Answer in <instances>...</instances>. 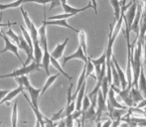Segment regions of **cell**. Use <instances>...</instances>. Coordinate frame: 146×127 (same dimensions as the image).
I'll list each match as a JSON object with an SVG mask.
<instances>
[{
  "instance_id": "cell-21",
  "label": "cell",
  "mask_w": 146,
  "mask_h": 127,
  "mask_svg": "<svg viewBox=\"0 0 146 127\" xmlns=\"http://www.w3.org/2000/svg\"><path fill=\"white\" fill-rule=\"evenodd\" d=\"M13 79H14V81H15L16 83L20 85V87H22L23 89H25L31 85L30 81H29V79H28V77H27V75H18V77H13Z\"/></svg>"
},
{
  "instance_id": "cell-26",
  "label": "cell",
  "mask_w": 146,
  "mask_h": 127,
  "mask_svg": "<svg viewBox=\"0 0 146 127\" xmlns=\"http://www.w3.org/2000/svg\"><path fill=\"white\" fill-rule=\"evenodd\" d=\"M90 61H92V63L94 64V65H102V64H104V63H106V50H104V52L102 53V55L100 57V58H98V59H92V58H90Z\"/></svg>"
},
{
  "instance_id": "cell-9",
  "label": "cell",
  "mask_w": 146,
  "mask_h": 127,
  "mask_svg": "<svg viewBox=\"0 0 146 127\" xmlns=\"http://www.w3.org/2000/svg\"><path fill=\"white\" fill-rule=\"evenodd\" d=\"M26 91H28L30 95V101L32 103L33 106L38 108V99L40 97V93H41V89H35L32 85H29V87L26 89Z\"/></svg>"
},
{
  "instance_id": "cell-23",
  "label": "cell",
  "mask_w": 146,
  "mask_h": 127,
  "mask_svg": "<svg viewBox=\"0 0 146 127\" xmlns=\"http://www.w3.org/2000/svg\"><path fill=\"white\" fill-rule=\"evenodd\" d=\"M51 65H52L53 67H54L55 69H56L60 73H62V75H63L64 77H67V79H69V81H72V77H71V75H69L67 73H66L65 71H64L63 67H62L61 65L59 64L58 60H56V59H54V58H52V57H51Z\"/></svg>"
},
{
  "instance_id": "cell-20",
  "label": "cell",
  "mask_w": 146,
  "mask_h": 127,
  "mask_svg": "<svg viewBox=\"0 0 146 127\" xmlns=\"http://www.w3.org/2000/svg\"><path fill=\"white\" fill-rule=\"evenodd\" d=\"M59 75H60V73H57V75H50V77H49L48 79H47V81H46V83H45L44 87H43V89H41V93H40V95H43L45 93H46L47 91H48V89L51 87V85H53V83H55V81H56V79H58Z\"/></svg>"
},
{
  "instance_id": "cell-25",
  "label": "cell",
  "mask_w": 146,
  "mask_h": 127,
  "mask_svg": "<svg viewBox=\"0 0 146 127\" xmlns=\"http://www.w3.org/2000/svg\"><path fill=\"white\" fill-rule=\"evenodd\" d=\"M17 120H18V111H17V102H15L13 105L11 114V124L13 127L17 126Z\"/></svg>"
},
{
  "instance_id": "cell-42",
  "label": "cell",
  "mask_w": 146,
  "mask_h": 127,
  "mask_svg": "<svg viewBox=\"0 0 146 127\" xmlns=\"http://www.w3.org/2000/svg\"><path fill=\"white\" fill-rule=\"evenodd\" d=\"M137 1H138V0H130L131 3H133V2H137Z\"/></svg>"
},
{
  "instance_id": "cell-5",
  "label": "cell",
  "mask_w": 146,
  "mask_h": 127,
  "mask_svg": "<svg viewBox=\"0 0 146 127\" xmlns=\"http://www.w3.org/2000/svg\"><path fill=\"white\" fill-rule=\"evenodd\" d=\"M75 59L83 61L84 63H87V61H88V55H86L85 53H84L83 49H82V47L80 46V45H79V47H78L77 51H76L74 54L70 55V56H66L65 58L63 59V65L67 64L71 60H75Z\"/></svg>"
},
{
  "instance_id": "cell-13",
  "label": "cell",
  "mask_w": 146,
  "mask_h": 127,
  "mask_svg": "<svg viewBox=\"0 0 146 127\" xmlns=\"http://www.w3.org/2000/svg\"><path fill=\"white\" fill-rule=\"evenodd\" d=\"M50 65H51V54L49 53L48 49L43 50V57L41 61V67L45 69L47 75H50Z\"/></svg>"
},
{
  "instance_id": "cell-31",
  "label": "cell",
  "mask_w": 146,
  "mask_h": 127,
  "mask_svg": "<svg viewBox=\"0 0 146 127\" xmlns=\"http://www.w3.org/2000/svg\"><path fill=\"white\" fill-rule=\"evenodd\" d=\"M65 124L66 126H73L74 125V118L72 116V114H69V115L65 116Z\"/></svg>"
},
{
  "instance_id": "cell-19",
  "label": "cell",
  "mask_w": 146,
  "mask_h": 127,
  "mask_svg": "<svg viewBox=\"0 0 146 127\" xmlns=\"http://www.w3.org/2000/svg\"><path fill=\"white\" fill-rule=\"evenodd\" d=\"M110 4H111L112 8H113L114 12V23L119 19L120 17V12H121V6H120V1L119 0H110Z\"/></svg>"
},
{
  "instance_id": "cell-43",
  "label": "cell",
  "mask_w": 146,
  "mask_h": 127,
  "mask_svg": "<svg viewBox=\"0 0 146 127\" xmlns=\"http://www.w3.org/2000/svg\"><path fill=\"white\" fill-rule=\"evenodd\" d=\"M143 108H144V112H145V114H146V106H145V107H143Z\"/></svg>"
},
{
  "instance_id": "cell-41",
  "label": "cell",
  "mask_w": 146,
  "mask_h": 127,
  "mask_svg": "<svg viewBox=\"0 0 146 127\" xmlns=\"http://www.w3.org/2000/svg\"><path fill=\"white\" fill-rule=\"evenodd\" d=\"M143 42L146 44V33H145V36H144V39H143Z\"/></svg>"
},
{
  "instance_id": "cell-8",
  "label": "cell",
  "mask_w": 146,
  "mask_h": 127,
  "mask_svg": "<svg viewBox=\"0 0 146 127\" xmlns=\"http://www.w3.org/2000/svg\"><path fill=\"white\" fill-rule=\"evenodd\" d=\"M22 93H23L24 97H25V99L27 100V102L29 103L30 107L32 108L33 112H34L35 116H36V119H37V123H36V126H45V122H44V116H43V114L41 113V111L39 110V108L35 107V106L32 105V103H31L30 99L28 98V96L25 95V93H24V91H22Z\"/></svg>"
},
{
  "instance_id": "cell-28",
  "label": "cell",
  "mask_w": 146,
  "mask_h": 127,
  "mask_svg": "<svg viewBox=\"0 0 146 127\" xmlns=\"http://www.w3.org/2000/svg\"><path fill=\"white\" fill-rule=\"evenodd\" d=\"M92 105V101H90V97L88 95L84 96V99H83V102H82V111H86L90 106Z\"/></svg>"
},
{
  "instance_id": "cell-4",
  "label": "cell",
  "mask_w": 146,
  "mask_h": 127,
  "mask_svg": "<svg viewBox=\"0 0 146 127\" xmlns=\"http://www.w3.org/2000/svg\"><path fill=\"white\" fill-rule=\"evenodd\" d=\"M108 110V105H106V100L104 98L102 91L98 93V98H96V121H100V117L102 115V112Z\"/></svg>"
},
{
  "instance_id": "cell-36",
  "label": "cell",
  "mask_w": 146,
  "mask_h": 127,
  "mask_svg": "<svg viewBox=\"0 0 146 127\" xmlns=\"http://www.w3.org/2000/svg\"><path fill=\"white\" fill-rule=\"evenodd\" d=\"M8 93H9V91H8V89H0V100H1L6 95H7Z\"/></svg>"
},
{
  "instance_id": "cell-32",
  "label": "cell",
  "mask_w": 146,
  "mask_h": 127,
  "mask_svg": "<svg viewBox=\"0 0 146 127\" xmlns=\"http://www.w3.org/2000/svg\"><path fill=\"white\" fill-rule=\"evenodd\" d=\"M50 8H49V10H53L55 7H58V6H61V1L60 0H50Z\"/></svg>"
},
{
  "instance_id": "cell-35",
  "label": "cell",
  "mask_w": 146,
  "mask_h": 127,
  "mask_svg": "<svg viewBox=\"0 0 146 127\" xmlns=\"http://www.w3.org/2000/svg\"><path fill=\"white\" fill-rule=\"evenodd\" d=\"M145 106H146V98H143L142 100H140V101L136 104V107H138V108H143V107H145Z\"/></svg>"
},
{
  "instance_id": "cell-30",
  "label": "cell",
  "mask_w": 146,
  "mask_h": 127,
  "mask_svg": "<svg viewBox=\"0 0 146 127\" xmlns=\"http://www.w3.org/2000/svg\"><path fill=\"white\" fill-rule=\"evenodd\" d=\"M24 3H37L41 5H46L50 3V0H24Z\"/></svg>"
},
{
  "instance_id": "cell-27",
  "label": "cell",
  "mask_w": 146,
  "mask_h": 127,
  "mask_svg": "<svg viewBox=\"0 0 146 127\" xmlns=\"http://www.w3.org/2000/svg\"><path fill=\"white\" fill-rule=\"evenodd\" d=\"M5 34L7 35L8 38H9L10 40H12L14 43H16V45H17V46H19V36H17V35L14 33V31L11 29V28H9V30H8L7 32H5Z\"/></svg>"
},
{
  "instance_id": "cell-15",
  "label": "cell",
  "mask_w": 146,
  "mask_h": 127,
  "mask_svg": "<svg viewBox=\"0 0 146 127\" xmlns=\"http://www.w3.org/2000/svg\"><path fill=\"white\" fill-rule=\"evenodd\" d=\"M144 71H145L144 67H143L142 65V67L140 69V75H139V79H138V89L142 93L143 96L146 97V77Z\"/></svg>"
},
{
  "instance_id": "cell-37",
  "label": "cell",
  "mask_w": 146,
  "mask_h": 127,
  "mask_svg": "<svg viewBox=\"0 0 146 127\" xmlns=\"http://www.w3.org/2000/svg\"><path fill=\"white\" fill-rule=\"evenodd\" d=\"M111 122L112 120L111 119H108V120H106L104 123H102V127H108V126H111Z\"/></svg>"
},
{
  "instance_id": "cell-40",
  "label": "cell",
  "mask_w": 146,
  "mask_h": 127,
  "mask_svg": "<svg viewBox=\"0 0 146 127\" xmlns=\"http://www.w3.org/2000/svg\"><path fill=\"white\" fill-rule=\"evenodd\" d=\"M61 1V4H65V3H67V0H60Z\"/></svg>"
},
{
  "instance_id": "cell-1",
  "label": "cell",
  "mask_w": 146,
  "mask_h": 127,
  "mask_svg": "<svg viewBox=\"0 0 146 127\" xmlns=\"http://www.w3.org/2000/svg\"><path fill=\"white\" fill-rule=\"evenodd\" d=\"M41 67V65L35 63L33 61V63L29 64L27 65H22V67L17 69L15 71H13L12 73H8V75H1V79H5V77H15L18 75H29L31 73L34 71H38Z\"/></svg>"
},
{
  "instance_id": "cell-6",
  "label": "cell",
  "mask_w": 146,
  "mask_h": 127,
  "mask_svg": "<svg viewBox=\"0 0 146 127\" xmlns=\"http://www.w3.org/2000/svg\"><path fill=\"white\" fill-rule=\"evenodd\" d=\"M111 62L113 63L114 67H115L116 69V71L117 73H118V77H119V81H120V85H121V89H126L127 87V79H126V75H125V71H123L122 69L120 67V65H119L118 62L116 61L115 57L112 55L111 56Z\"/></svg>"
},
{
  "instance_id": "cell-3",
  "label": "cell",
  "mask_w": 146,
  "mask_h": 127,
  "mask_svg": "<svg viewBox=\"0 0 146 127\" xmlns=\"http://www.w3.org/2000/svg\"><path fill=\"white\" fill-rule=\"evenodd\" d=\"M46 8H44V18H43L42 21V26L38 29V40L39 44H40L41 48L43 50L45 49H48V41H47V24H46Z\"/></svg>"
},
{
  "instance_id": "cell-7",
  "label": "cell",
  "mask_w": 146,
  "mask_h": 127,
  "mask_svg": "<svg viewBox=\"0 0 146 127\" xmlns=\"http://www.w3.org/2000/svg\"><path fill=\"white\" fill-rule=\"evenodd\" d=\"M68 43H69V38L66 39L63 43H59V44H57V46L55 47V49L52 51V53H50L51 57L54 58V59H56V60L61 59L62 57H63L64 51H65V48L67 47Z\"/></svg>"
},
{
  "instance_id": "cell-16",
  "label": "cell",
  "mask_w": 146,
  "mask_h": 127,
  "mask_svg": "<svg viewBox=\"0 0 146 127\" xmlns=\"http://www.w3.org/2000/svg\"><path fill=\"white\" fill-rule=\"evenodd\" d=\"M129 95H130L131 98H132L134 104H137L140 100H142L144 98L142 93L140 91V89L136 87H131L130 91H129Z\"/></svg>"
},
{
  "instance_id": "cell-33",
  "label": "cell",
  "mask_w": 146,
  "mask_h": 127,
  "mask_svg": "<svg viewBox=\"0 0 146 127\" xmlns=\"http://www.w3.org/2000/svg\"><path fill=\"white\" fill-rule=\"evenodd\" d=\"M142 51H143V56L142 57H144V71H146V44L144 42L142 41Z\"/></svg>"
},
{
  "instance_id": "cell-38",
  "label": "cell",
  "mask_w": 146,
  "mask_h": 127,
  "mask_svg": "<svg viewBox=\"0 0 146 127\" xmlns=\"http://www.w3.org/2000/svg\"><path fill=\"white\" fill-rule=\"evenodd\" d=\"M142 6H143V12L146 13V0H143L142 1Z\"/></svg>"
},
{
  "instance_id": "cell-2",
  "label": "cell",
  "mask_w": 146,
  "mask_h": 127,
  "mask_svg": "<svg viewBox=\"0 0 146 127\" xmlns=\"http://www.w3.org/2000/svg\"><path fill=\"white\" fill-rule=\"evenodd\" d=\"M1 32H2V38H3L4 40V43H5V47H4V49L2 51H0V54H3V53H6V52H11L13 53L14 55H15L16 57L18 58V60L21 62L22 65H23L24 62L22 61L21 57H20L19 55V52H18V48H17V45L13 44V43L11 42V40H10L9 38H8V36L5 34V31H3V30L1 29Z\"/></svg>"
},
{
  "instance_id": "cell-11",
  "label": "cell",
  "mask_w": 146,
  "mask_h": 127,
  "mask_svg": "<svg viewBox=\"0 0 146 127\" xmlns=\"http://www.w3.org/2000/svg\"><path fill=\"white\" fill-rule=\"evenodd\" d=\"M46 24L47 26H59V27H65L68 29H71L75 32H79V30H77L76 28H74L73 26H71L70 24H68L67 19H56V20H48L46 18Z\"/></svg>"
},
{
  "instance_id": "cell-22",
  "label": "cell",
  "mask_w": 146,
  "mask_h": 127,
  "mask_svg": "<svg viewBox=\"0 0 146 127\" xmlns=\"http://www.w3.org/2000/svg\"><path fill=\"white\" fill-rule=\"evenodd\" d=\"M110 83H108V79L106 75V77L102 79V83H100V89H102L100 91H102V95H104V98L106 100L108 99V91H110Z\"/></svg>"
},
{
  "instance_id": "cell-17",
  "label": "cell",
  "mask_w": 146,
  "mask_h": 127,
  "mask_svg": "<svg viewBox=\"0 0 146 127\" xmlns=\"http://www.w3.org/2000/svg\"><path fill=\"white\" fill-rule=\"evenodd\" d=\"M78 37H79V43L80 46L82 47L84 53L88 55V40H87V34L84 30L78 32Z\"/></svg>"
},
{
  "instance_id": "cell-18",
  "label": "cell",
  "mask_w": 146,
  "mask_h": 127,
  "mask_svg": "<svg viewBox=\"0 0 146 127\" xmlns=\"http://www.w3.org/2000/svg\"><path fill=\"white\" fill-rule=\"evenodd\" d=\"M24 3V0H15V1L9 2V3L0 4V11H3L6 9H15L18 8Z\"/></svg>"
},
{
  "instance_id": "cell-24",
  "label": "cell",
  "mask_w": 146,
  "mask_h": 127,
  "mask_svg": "<svg viewBox=\"0 0 146 127\" xmlns=\"http://www.w3.org/2000/svg\"><path fill=\"white\" fill-rule=\"evenodd\" d=\"M20 29H21V31H22L23 38L25 39V41L28 43V45H29L31 48L33 49V41H32V38H31V35H30L29 31H28L27 29H25L23 26H20Z\"/></svg>"
},
{
  "instance_id": "cell-39",
  "label": "cell",
  "mask_w": 146,
  "mask_h": 127,
  "mask_svg": "<svg viewBox=\"0 0 146 127\" xmlns=\"http://www.w3.org/2000/svg\"><path fill=\"white\" fill-rule=\"evenodd\" d=\"M59 126H66V124H65V119L64 120H62L61 122H60V123L58 124Z\"/></svg>"
},
{
  "instance_id": "cell-12",
  "label": "cell",
  "mask_w": 146,
  "mask_h": 127,
  "mask_svg": "<svg viewBox=\"0 0 146 127\" xmlns=\"http://www.w3.org/2000/svg\"><path fill=\"white\" fill-rule=\"evenodd\" d=\"M24 91L23 87L19 85L17 89H13V91H9L7 95H6L1 100H0V105H1V104H3V103H6L7 105H9V102L11 101L12 99H14V98H15L16 96L19 95V93H22V91Z\"/></svg>"
},
{
  "instance_id": "cell-29",
  "label": "cell",
  "mask_w": 146,
  "mask_h": 127,
  "mask_svg": "<svg viewBox=\"0 0 146 127\" xmlns=\"http://www.w3.org/2000/svg\"><path fill=\"white\" fill-rule=\"evenodd\" d=\"M64 110H65V108H62L61 110H59L57 113H55L54 115L52 116V118H51V120L52 121H57V120H61L62 118L64 117Z\"/></svg>"
},
{
  "instance_id": "cell-10",
  "label": "cell",
  "mask_w": 146,
  "mask_h": 127,
  "mask_svg": "<svg viewBox=\"0 0 146 127\" xmlns=\"http://www.w3.org/2000/svg\"><path fill=\"white\" fill-rule=\"evenodd\" d=\"M42 57H43V49L41 48L40 44H39V40L33 41V61L35 63L41 65Z\"/></svg>"
},
{
  "instance_id": "cell-14",
  "label": "cell",
  "mask_w": 146,
  "mask_h": 127,
  "mask_svg": "<svg viewBox=\"0 0 146 127\" xmlns=\"http://www.w3.org/2000/svg\"><path fill=\"white\" fill-rule=\"evenodd\" d=\"M61 6L63 7L64 11H65V13H71V14H74V15H77V14L81 13V12L86 11V10L88 9V8H92V3H90L88 5H87L86 7H83V8H75V7H72V6L69 5L68 3L62 4Z\"/></svg>"
},
{
  "instance_id": "cell-44",
  "label": "cell",
  "mask_w": 146,
  "mask_h": 127,
  "mask_svg": "<svg viewBox=\"0 0 146 127\" xmlns=\"http://www.w3.org/2000/svg\"><path fill=\"white\" fill-rule=\"evenodd\" d=\"M0 59H1V57H0Z\"/></svg>"
},
{
  "instance_id": "cell-34",
  "label": "cell",
  "mask_w": 146,
  "mask_h": 127,
  "mask_svg": "<svg viewBox=\"0 0 146 127\" xmlns=\"http://www.w3.org/2000/svg\"><path fill=\"white\" fill-rule=\"evenodd\" d=\"M90 3H92V9H94V13L98 14V2H96V0H90Z\"/></svg>"
}]
</instances>
